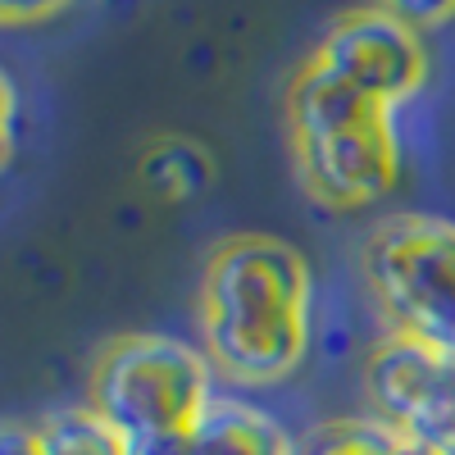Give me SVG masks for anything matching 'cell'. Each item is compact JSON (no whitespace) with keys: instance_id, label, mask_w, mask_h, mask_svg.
<instances>
[{"instance_id":"6da1fadb","label":"cell","mask_w":455,"mask_h":455,"mask_svg":"<svg viewBox=\"0 0 455 455\" xmlns=\"http://www.w3.org/2000/svg\"><path fill=\"white\" fill-rule=\"evenodd\" d=\"M196 315L219 378L242 387L283 383L310 351V264L269 233L228 237L201 274Z\"/></svg>"},{"instance_id":"7a4b0ae2","label":"cell","mask_w":455,"mask_h":455,"mask_svg":"<svg viewBox=\"0 0 455 455\" xmlns=\"http://www.w3.org/2000/svg\"><path fill=\"white\" fill-rule=\"evenodd\" d=\"M387 105L369 100L315 55L287 87L291 160L306 192L328 210H364L401 178V137Z\"/></svg>"},{"instance_id":"3957f363","label":"cell","mask_w":455,"mask_h":455,"mask_svg":"<svg viewBox=\"0 0 455 455\" xmlns=\"http://www.w3.org/2000/svg\"><path fill=\"white\" fill-rule=\"evenodd\" d=\"M214 396L210 355L164 332H128L109 341L92 369V405L128 442L187 433Z\"/></svg>"},{"instance_id":"277c9868","label":"cell","mask_w":455,"mask_h":455,"mask_svg":"<svg viewBox=\"0 0 455 455\" xmlns=\"http://www.w3.org/2000/svg\"><path fill=\"white\" fill-rule=\"evenodd\" d=\"M360 274L387 328L455 351V223L428 214H396L378 223Z\"/></svg>"},{"instance_id":"5b68a950","label":"cell","mask_w":455,"mask_h":455,"mask_svg":"<svg viewBox=\"0 0 455 455\" xmlns=\"http://www.w3.org/2000/svg\"><path fill=\"white\" fill-rule=\"evenodd\" d=\"M364 405L428 455H455V351L387 332L364 360Z\"/></svg>"},{"instance_id":"8992f818","label":"cell","mask_w":455,"mask_h":455,"mask_svg":"<svg viewBox=\"0 0 455 455\" xmlns=\"http://www.w3.org/2000/svg\"><path fill=\"white\" fill-rule=\"evenodd\" d=\"M315 60L387 109H401L428 83V46L419 28L387 14L383 5L341 14L323 32Z\"/></svg>"},{"instance_id":"52a82bcc","label":"cell","mask_w":455,"mask_h":455,"mask_svg":"<svg viewBox=\"0 0 455 455\" xmlns=\"http://www.w3.org/2000/svg\"><path fill=\"white\" fill-rule=\"evenodd\" d=\"M187 455H296V442L251 401L214 396L187 428Z\"/></svg>"},{"instance_id":"ba28073f","label":"cell","mask_w":455,"mask_h":455,"mask_svg":"<svg viewBox=\"0 0 455 455\" xmlns=\"http://www.w3.org/2000/svg\"><path fill=\"white\" fill-rule=\"evenodd\" d=\"M32 428H36L42 455H128V437L114 428L92 401L51 410Z\"/></svg>"},{"instance_id":"9c48e42d","label":"cell","mask_w":455,"mask_h":455,"mask_svg":"<svg viewBox=\"0 0 455 455\" xmlns=\"http://www.w3.org/2000/svg\"><path fill=\"white\" fill-rule=\"evenodd\" d=\"M141 178L156 187L160 196L187 201V196H196L201 187L210 182V156H205V146H196V141L169 137V141H156L146 150Z\"/></svg>"},{"instance_id":"30bf717a","label":"cell","mask_w":455,"mask_h":455,"mask_svg":"<svg viewBox=\"0 0 455 455\" xmlns=\"http://www.w3.org/2000/svg\"><path fill=\"white\" fill-rule=\"evenodd\" d=\"M401 433H392L387 424H378L373 414L364 419H332L310 428L296 442V455H383Z\"/></svg>"},{"instance_id":"8fae6325","label":"cell","mask_w":455,"mask_h":455,"mask_svg":"<svg viewBox=\"0 0 455 455\" xmlns=\"http://www.w3.org/2000/svg\"><path fill=\"white\" fill-rule=\"evenodd\" d=\"M378 5L396 19H405L410 28H419V32L455 19V0H378Z\"/></svg>"},{"instance_id":"7c38bea8","label":"cell","mask_w":455,"mask_h":455,"mask_svg":"<svg viewBox=\"0 0 455 455\" xmlns=\"http://www.w3.org/2000/svg\"><path fill=\"white\" fill-rule=\"evenodd\" d=\"M68 5V0H0V19L5 23H36V19H51Z\"/></svg>"},{"instance_id":"4fadbf2b","label":"cell","mask_w":455,"mask_h":455,"mask_svg":"<svg viewBox=\"0 0 455 455\" xmlns=\"http://www.w3.org/2000/svg\"><path fill=\"white\" fill-rule=\"evenodd\" d=\"M128 455H187V433H150V437H132Z\"/></svg>"}]
</instances>
